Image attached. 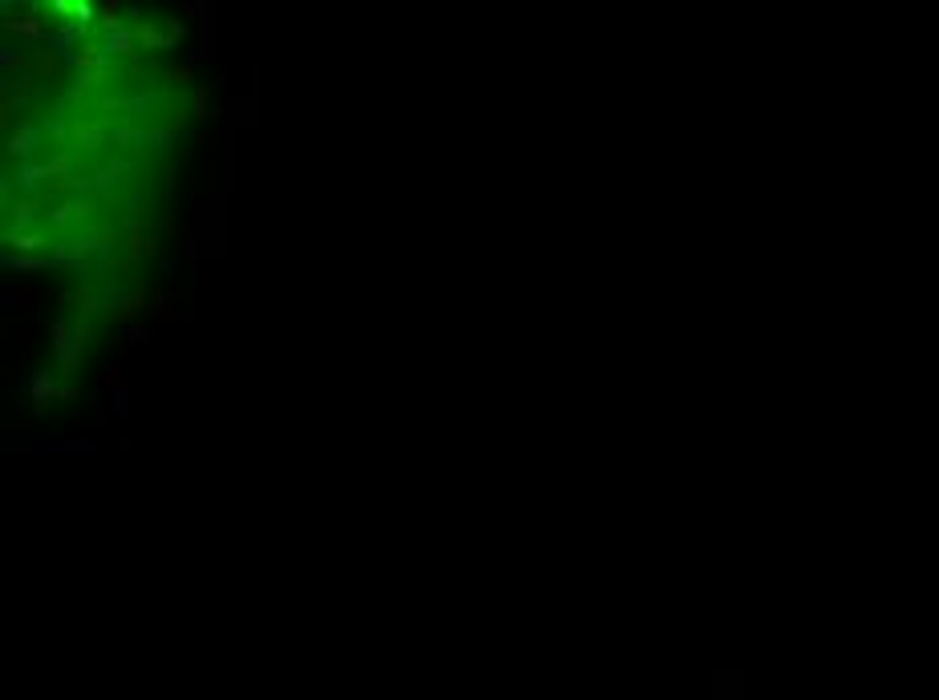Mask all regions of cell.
Instances as JSON below:
<instances>
[{
  "instance_id": "obj_1",
  "label": "cell",
  "mask_w": 939,
  "mask_h": 700,
  "mask_svg": "<svg viewBox=\"0 0 939 700\" xmlns=\"http://www.w3.org/2000/svg\"><path fill=\"white\" fill-rule=\"evenodd\" d=\"M150 300H154V292H146L142 279H130L126 292H118V295H110V300H106V316H110L113 328H130V324H138V320H142V312H146V304H150Z\"/></svg>"
},
{
  "instance_id": "obj_2",
  "label": "cell",
  "mask_w": 939,
  "mask_h": 700,
  "mask_svg": "<svg viewBox=\"0 0 939 700\" xmlns=\"http://www.w3.org/2000/svg\"><path fill=\"white\" fill-rule=\"evenodd\" d=\"M53 352H57L61 373L73 381L77 369H81V360H85V348H77V341H73V324H69L65 316H57V324H53Z\"/></svg>"
},
{
  "instance_id": "obj_3",
  "label": "cell",
  "mask_w": 939,
  "mask_h": 700,
  "mask_svg": "<svg viewBox=\"0 0 939 700\" xmlns=\"http://www.w3.org/2000/svg\"><path fill=\"white\" fill-rule=\"evenodd\" d=\"M106 138H110V117H77L73 122V130H69V146L81 150V154H97V150L106 146Z\"/></svg>"
},
{
  "instance_id": "obj_4",
  "label": "cell",
  "mask_w": 939,
  "mask_h": 700,
  "mask_svg": "<svg viewBox=\"0 0 939 700\" xmlns=\"http://www.w3.org/2000/svg\"><path fill=\"white\" fill-rule=\"evenodd\" d=\"M20 441L25 454H94V441L85 438H49V433H25Z\"/></svg>"
},
{
  "instance_id": "obj_5",
  "label": "cell",
  "mask_w": 939,
  "mask_h": 700,
  "mask_svg": "<svg viewBox=\"0 0 939 700\" xmlns=\"http://www.w3.org/2000/svg\"><path fill=\"white\" fill-rule=\"evenodd\" d=\"M25 94H29V73H16V77H4L0 85V126L13 134V114L25 106Z\"/></svg>"
},
{
  "instance_id": "obj_6",
  "label": "cell",
  "mask_w": 939,
  "mask_h": 700,
  "mask_svg": "<svg viewBox=\"0 0 939 700\" xmlns=\"http://www.w3.org/2000/svg\"><path fill=\"white\" fill-rule=\"evenodd\" d=\"M154 251H158V239L142 227V219H138V215H130V219H126V260L130 263H134V260H150Z\"/></svg>"
},
{
  "instance_id": "obj_7",
  "label": "cell",
  "mask_w": 939,
  "mask_h": 700,
  "mask_svg": "<svg viewBox=\"0 0 939 700\" xmlns=\"http://www.w3.org/2000/svg\"><path fill=\"white\" fill-rule=\"evenodd\" d=\"M81 243L89 247V260H113L118 227H113V223H89V227L81 231Z\"/></svg>"
},
{
  "instance_id": "obj_8",
  "label": "cell",
  "mask_w": 939,
  "mask_h": 700,
  "mask_svg": "<svg viewBox=\"0 0 939 700\" xmlns=\"http://www.w3.org/2000/svg\"><path fill=\"white\" fill-rule=\"evenodd\" d=\"M97 203L94 198H69L61 207H53L49 211V227H65V223H85V219H94Z\"/></svg>"
},
{
  "instance_id": "obj_9",
  "label": "cell",
  "mask_w": 939,
  "mask_h": 700,
  "mask_svg": "<svg viewBox=\"0 0 939 700\" xmlns=\"http://www.w3.org/2000/svg\"><path fill=\"white\" fill-rule=\"evenodd\" d=\"M57 385H61V381H53L45 369H37V373L29 376V397H32V409H37V413H49V405L57 401Z\"/></svg>"
},
{
  "instance_id": "obj_10",
  "label": "cell",
  "mask_w": 939,
  "mask_h": 700,
  "mask_svg": "<svg viewBox=\"0 0 939 700\" xmlns=\"http://www.w3.org/2000/svg\"><path fill=\"white\" fill-rule=\"evenodd\" d=\"M77 73H97V69H110V57H106V45H81L65 57Z\"/></svg>"
},
{
  "instance_id": "obj_11",
  "label": "cell",
  "mask_w": 939,
  "mask_h": 700,
  "mask_svg": "<svg viewBox=\"0 0 939 700\" xmlns=\"http://www.w3.org/2000/svg\"><path fill=\"white\" fill-rule=\"evenodd\" d=\"M8 33L20 37V41H45V20L32 17V13H8Z\"/></svg>"
},
{
  "instance_id": "obj_12",
  "label": "cell",
  "mask_w": 939,
  "mask_h": 700,
  "mask_svg": "<svg viewBox=\"0 0 939 700\" xmlns=\"http://www.w3.org/2000/svg\"><path fill=\"white\" fill-rule=\"evenodd\" d=\"M37 134H41L37 122H16V130L8 134V154H13V158H29L32 150H37Z\"/></svg>"
},
{
  "instance_id": "obj_13",
  "label": "cell",
  "mask_w": 939,
  "mask_h": 700,
  "mask_svg": "<svg viewBox=\"0 0 939 700\" xmlns=\"http://www.w3.org/2000/svg\"><path fill=\"white\" fill-rule=\"evenodd\" d=\"M118 82V69H97V73H77V82H73V89H69V101H85L89 94H94L97 85H106V82Z\"/></svg>"
},
{
  "instance_id": "obj_14",
  "label": "cell",
  "mask_w": 939,
  "mask_h": 700,
  "mask_svg": "<svg viewBox=\"0 0 939 700\" xmlns=\"http://www.w3.org/2000/svg\"><path fill=\"white\" fill-rule=\"evenodd\" d=\"M4 243H8V251H16V255H32V251H45L49 239L45 235H32V231H4Z\"/></svg>"
},
{
  "instance_id": "obj_15",
  "label": "cell",
  "mask_w": 939,
  "mask_h": 700,
  "mask_svg": "<svg viewBox=\"0 0 939 700\" xmlns=\"http://www.w3.org/2000/svg\"><path fill=\"white\" fill-rule=\"evenodd\" d=\"M130 33L138 37L142 49H166V29L150 25V20H130Z\"/></svg>"
},
{
  "instance_id": "obj_16",
  "label": "cell",
  "mask_w": 939,
  "mask_h": 700,
  "mask_svg": "<svg viewBox=\"0 0 939 700\" xmlns=\"http://www.w3.org/2000/svg\"><path fill=\"white\" fill-rule=\"evenodd\" d=\"M45 295L37 292V288H4L0 292V308L4 312H13V308H20V304H29V308H37Z\"/></svg>"
},
{
  "instance_id": "obj_17",
  "label": "cell",
  "mask_w": 939,
  "mask_h": 700,
  "mask_svg": "<svg viewBox=\"0 0 939 700\" xmlns=\"http://www.w3.org/2000/svg\"><path fill=\"white\" fill-rule=\"evenodd\" d=\"M73 300H77V312L85 316V320H89L94 312H101V308H106V300L97 295V288H94V284H77V288H73Z\"/></svg>"
},
{
  "instance_id": "obj_18",
  "label": "cell",
  "mask_w": 939,
  "mask_h": 700,
  "mask_svg": "<svg viewBox=\"0 0 939 700\" xmlns=\"http://www.w3.org/2000/svg\"><path fill=\"white\" fill-rule=\"evenodd\" d=\"M45 166H49V182H53V186H65V182L73 179V154H69V150L53 154Z\"/></svg>"
},
{
  "instance_id": "obj_19",
  "label": "cell",
  "mask_w": 939,
  "mask_h": 700,
  "mask_svg": "<svg viewBox=\"0 0 939 700\" xmlns=\"http://www.w3.org/2000/svg\"><path fill=\"white\" fill-rule=\"evenodd\" d=\"M162 77V85H166V89H170V94H182V89H187V85L194 82L191 77V65H187V61H178V65H166L158 73Z\"/></svg>"
},
{
  "instance_id": "obj_20",
  "label": "cell",
  "mask_w": 939,
  "mask_h": 700,
  "mask_svg": "<svg viewBox=\"0 0 939 700\" xmlns=\"http://www.w3.org/2000/svg\"><path fill=\"white\" fill-rule=\"evenodd\" d=\"M101 385L113 393V397H126L130 393V381H126V364H106L101 369Z\"/></svg>"
},
{
  "instance_id": "obj_21",
  "label": "cell",
  "mask_w": 939,
  "mask_h": 700,
  "mask_svg": "<svg viewBox=\"0 0 939 700\" xmlns=\"http://www.w3.org/2000/svg\"><path fill=\"white\" fill-rule=\"evenodd\" d=\"M45 179H49V166L45 163H25L20 170H16V186H25V191H37Z\"/></svg>"
},
{
  "instance_id": "obj_22",
  "label": "cell",
  "mask_w": 939,
  "mask_h": 700,
  "mask_svg": "<svg viewBox=\"0 0 939 700\" xmlns=\"http://www.w3.org/2000/svg\"><path fill=\"white\" fill-rule=\"evenodd\" d=\"M134 45H138V37L130 33V29L126 33H113V37H106V57H134V53H138Z\"/></svg>"
},
{
  "instance_id": "obj_23",
  "label": "cell",
  "mask_w": 939,
  "mask_h": 700,
  "mask_svg": "<svg viewBox=\"0 0 939 700\" xmlns=\"http://www.w3.org/2000/svg\"><path fill=\"white\" fill-rule=\"evenodd\" d=\"M61 61H65L61 53H57V49H49V53H41V57H32V61H29V69H32V73H41V77H49V82H53V77L61 73Z\"/></svg>"
},
{
  "instance_id": "obj_24",
  "label": "cell",
  "mask_w": 939,
  "mask_h": 700,
  "mask_svg": "<svg viewBox=\"0 0 939 700\" xmlns=\"http://www.w3.org/2000/svg\"><path fill=\"white\" fill-rule=\"evenodd\" d=\"M150 308H154V320H158V324H170V320H175V308H178V295L175 292H154Z\"/></svg>"
},
{
  "instance_id": "obj_25",
  "label": "cell",
  "mask_w": 939,
  "mask_h": 700,
  "mask_svg": "<svg viewBox=\"0 0 939 700\" xmlns=\"http://www.w3.org/2000/svg\"><path fill=\"white\" fill-rule=\"evenodd\" d=\"M101 29H106L110 37L130 29L126 20H122V4H118V0H106V4H101Z\"/></svg>"
},
{
  "instance_id": "obj_26",
  "label": "cell",
  "mask_w": 939,
  "mask_h": 700,
  "mask_svg": "<svg viewBox=\"0 0 939 700\" xmlns=\"http://www.w3.org/2000/svg\"><path fill=\"white\" fill-rule=\"evenodd\" d=\"M187 122H191V110L178 101V106H166L162 110V130H170V134H182L187 130Z\"/></svg>"
},
{
  "instance_id": "obj_27",
  "label": "cell",
  "mask_w": 939,
  "mask_h": 700,
  "mask_svg": "<svg viewBox=\"0 0 939 700\" xmlns=\"http://www.w3.org/2000/svg\"><path fill=\"white\" fill-rule=\"evenodd\" d=\"M113 332H118V341H126L130 348H142V344H150V336H154V328L142 324V320L130 324V328H113Z\"/></svg>"
},
{
  "instance_id": "obj_28",
  "label": "cell",
  "mask_w": 939,
  "mask_h": 700,
  "mask_svg": "<svg viewBox=\"0 0 939 700\" xmlns=\"http://www.w3.org/2000/svg\"><path fill=\"white\" fill-rule=\"evenodd\" d=\"M4 267L8 272H37V267H45V260L41 255H16V251H4Z\"/></svg>"
},
{
  "instance_id": "obj_29",
  "label": "cell",
  "mask_w": 939,
  "mask_h": 700,
  "mask_svg": "<svg viewBox=\"0 0 939 700\" xmlns=\"http://www.w3.org/2000/svg\"><path fill=\"white\" fill-rule=\"evenodd\" d=\"M37 211H41V207H37L32 198H25V203H16V207H13V231H25V227L32 223V219H37Z\"/></svg>"
},
{
  "instance_id": "obj_30",
  "label": "cell",
  "mask_w": 939,
  "mask_h": 700,
  "mask_svg": "<svg viewBox=\"0 0 939 700\" xmlns=\"http://www.w3.org/2000/svg\"><path fill=\"white\" fill-rule=\"evenodd\" d=\"M210 89L207 85H194V94H191V117H210Z\"/></svg>"
},
{
  "instance_id": "obj_31",
  "label": "cell",
  "mask_w": 939,
  "mask_h": 700,
  "mask_svg": "<svg viewBox=\"0 0 939 700\" xmlns=\"http://www.w3.org/2000/svg\"><path fill=\"white\" fill-rule=\"evenodd\" d=\"M0 69L13 77V69H29V57H25V53H16L13 45H8V49H0Z\"/></svg>"
},
{
  "instance_id": "obj_32",
  "label": "cell",
  "mask_w": 939,
  "mask_h": 700,
  "mask_svg": "<svg viewBox=\"0 0 939 700\" xmlns=\"http://www.w3.org/2000/svg\"><path fill=\"white\" fill-rule=\"evenodd\" d=\"M162 29H166V49H178V41L187 37V25H182V17H170L166 25H162Z\"/></svg>"
},
{
  "instance_id": "obj_33",
  "label": "cell",
  "mask_w": 939,
  "mask_h": 700,
  "mask_svg": "<svg viewBox=\"0 0 939 700\" xmlns=\"http://www.w3.org/2000/svg\"><path fill=\"white\" fill-rule=\"evenodd\" d=\"M97 191H106V195H113V182H118V166H101V174H97Z\"/></svg>"
},
{
  "instance_id": "obj_34",
  "label": "cell",
  "mask_w": 939,
  "mask_h": 700,
  "mask_svg": "<svg viewBox=\"0 0 939 700\" xmlns=\"http://www.w3.org/2000/svg\"><path fill=\"white\" fill-rule=\"evenodd\" d=\"M57 401H65V405H73V401H77V385H73L69 376H65L61 385H57Z\"/></svg>"
},
{
  "instance_id": "obj_35",
  "label": "cell",
  "mask_w": 939,
  "mask_h": 700,
  "mask_svg": "<svg viewBox=\"0 0 939 700\" xmlns=\"http://www.w3.org/2000/svg\"><path fill=\"white\" fill-rule=\"evenodd\" d=\"M73 20L89 29V20H94V8H89V0H77V8H73Z\"/></svg>"
},
{
  "instance_id": "obj_36",
  "label": "cell",
  "mask_w": 939,
  "mask_h": 700,
  "mask_svg": "<svg viewBox=\"0 0 939 700\" xmlns=\"http://www.w3.org/2000/svg\"><path fill=\"white\" fill-rule=\"evenodd\" d=\"M150 142H154L158 150H166L170 142H175V134H170V130H162V126H158V130H150Z\"/></svg>"
},
{
  "instance_id": "obj_37",
  "label": "cell",
  "mask_w": 939,
  "mask_h": 700,
  "mask_svg": "<svg viewBox=\"0 0 939 700\" xmlns=\"http://www.w3.org/2000/svg\"><path fill=\"white\" fill-rule=\"evenodd\" d=\"M73 8H77V0H53V13H61V17H73Z\"/></svg>"
},
{
  "instance_id": "obj_38",
  "label": "cell",
  "mask_w": 939,
  "mask_h": 700,
  "mask_svg": "<svg viewBox=\"0 0 939 700\" xmlns=\"http://www.w3.org/2000/svg\"><path fill=\"white\" fill-rule=\"evenodd\" d=\"M113 409H118V417L126 421V417H130V393H126V397H113Z\"/></svg>"
},
{
  "instance_id": "obj_39",
  "label": "cell",
  "mask_w": 939,
  "mask_h": 700,
  "mask_svg": "<svg viewBox=\"0 0 939 700\" xmlns=\"http://www.w3.org/2000/svg\"><path fill=\"white\" fill-rule=\"evenodd\" d=\"M243 110H247V106H235V110H231V126H247V114H243Z\"/></svg>"
},
{
  "instance_id": "obj_40",
  "label": "cell",
  "mask_w": 939,
  "mask_h": 700,
  "mask_svg": "<svg viewBox=\"0 0 939 700\" xmlns=\"http://www.w3.org/2000/svg\"><path fill=\"white\" fill-rule=\"evenodd\" d=\"M178 272V260H162V276H175Z\"/></svg>"
}]
</instances>
